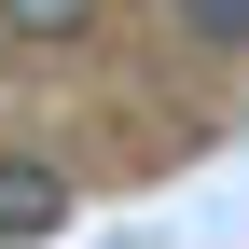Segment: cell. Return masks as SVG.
<instances>
[{"label":"cell","instance_id":"obj_1","mask_svg":"<svg viewBox=\"0 0 249 249\" xmlns=\"http://www.w3.org/2000/svg\"><path fill=\"white\" fill-rule=\"evenodd\" d=\"M55 222H70V166H42V152H0V235H55Z\"/></svg>","mask_w":249,"mask_h":249}]
</instances>
